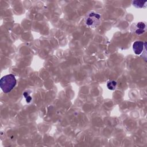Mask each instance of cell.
<instances>
[{"instance_id":"6da1fadb","label":"cell","mask_w":147,"mask_h":147,"mask_svg":"<svg viewBox=\"0 0 147 147\" xmlns=\"http://www.w3.org/2000/svg\"><path fill=\"white\" fill-rule=\"evenodd\" d=\"M17 81L13 74H9L3 76L0 80V87L4 93L10 92L16 84Z\"/></svg>"},{"instance_id":"7a4b0ae2","label":"cell","mask_w":147,"mask_h":147,"mask_svg":"<svg viewBox=\"0 0 147 147\" xmlns=\"http://www.w3.org/2000/svg\"><path fill=\"white\" fill-rule=\"evenodd\" d=\"M100 15L94 11H90L86 15L84 22L85 24L91 28H94L100 23Z\"/></svg>"},{"instance_id":"3957f363","label":"cell","mask_w":147,"mask_h":147,"mask_svg":"<svg viewBox=\"0 0 147 147\" xmlns=\"http://www.w3.org/2000/svg\"><path fill=\"white\" fill-rule=\"evenodd\" d=\"M130 30L133 33H135L138 35L144 33L146 31V24L144 22H136L132 24Z\"/></svg>"},{"instance_id":"277c9868","label":"cell","mask_w":147,"mask_h":147,"mask_svg":"<svg viewBox=\"0 0 147 147\" xmlns=\"http://www.w3.org/2000/svg\"><path fill=\"white\" fill-rule=\"evenodd\" d=\"M146 43L141 41H136L133 44V49L136 55H140L146 47Z\"/></svg>"},{"instance_id":"5b68a950","label":"cell","mask_w":147,"mask_h":147,"mask_svg":"<svg viewBox=\"0 0 147 147\" xmlns=\"http://www.w3.org/2000/svg\"><path fill=\"white\" fill-rule=\"evenodd\" d=\"M133 5L136 8H144L146 7V1H134L132 2Z\"/></svg>"},{"instance_id":"8992f818","label":"cell","mask_w":147,"mask_h":147,"mask_svg":"<svg viewBox=\"0 0 147 147\" xmlns=\"http://www.w3.org/2000/svg\"><path fill=\"white\" fill-rule=\"evenodd\" d=\"M117 86V82L114 80H110L107 83V88L110 90H114Z\"/></svg>"}]
</instances>
